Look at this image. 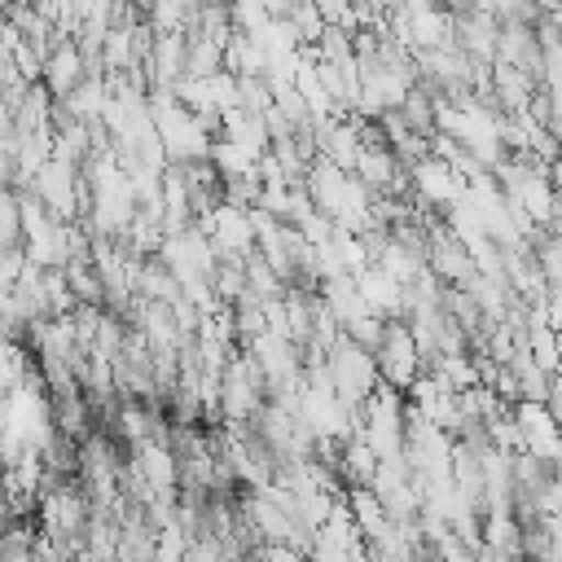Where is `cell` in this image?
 Here are the masks:
<instances>
[{
	"mask_svg": "<svg viewBox=\"0 0 562 562\" xmlns=\"http://www.w3.org/2000/svg\"><path fill=\"white\" fill-rule=\"evenodd\" d=\"M220 136L241 145V149H255V154H268L272 149V132H268V119L263 114H250V110H233L220 119Z\"/></svg>",
	"mask_w": 562,
	"mask_h": 562,
	"instance_id": "9c48e42d",
	"label": "cell"
},
{
	"mask_svg": "<svg viewBox=\"0 0 562 562\" xmlns=\"http://www.w3.org/2000/svg\"><path fill=\"white\" fill-rule=\"evenodd\" d=\"M140 479L154 487V492H180V457L167 439H149V443H136L132 457H127Z\"/></svg>",
	"mask_w": 562,
	"mask_h": 562,
	"instance_id": "52a82bcc",
	"label": "cell"
},
{
	"mask_svg": "<svg viewBox=\"0 0 562 562\" xmlns=\"http://www.w3.org/2000/svg\"><path fill=\"white\" fill-rule=\"evenodd\" d=\"M198 228L215 241V250H220V259H250L255 250H259V233H255V220H250V211H241V206H228V202H220L206 220H198Z\"/></svg>",
	"mask_w": 562,
	"mask_h": 562,
	"instance_id": "3957f363",
	"label": "cell"
},
{
	"mask_svg": "<svg viewBox=\"0 0 562 562\" xmlns=\"http://www.w3.org/2000/svg\"><path fill=\"white\" fill-rule=\"evenodd\" d=\"M373 356H378V369H382V386L408 391L422 378V347H417L408 321H386V334H382Z\"/></svg>",
	"mask_w": 562,
	"mask_h": 562,
	"instance_id": "7a4b0ae2",
	"label": "cell"
},
{
	"mask_svg": "<svg viewBox=\"0 0 562 562\" xmlns=\"http://www.w3.org/2000/svg\"><path fill=\"white\" fill-rule=\"evenodd\" d=\"M0 241H4V246H22V241H26L18 189H4V193H0Z\"/></svg>",
	"mask_w": 562,
	"mask_h": 562,
	"instance_id": "8fae6325",
	"label": "cell"
},
{
	"mask_svg": "<svg viewBox=\"0 0 562 562\" xmlns=\"http://www.w3.org/2000/svg\"><path fill=\"white\" fill-rule=\"evenodd\" d=\"M356 285H360L364 303L373 307V316H382V321H400V316L408 312V285H404L400 277H391L386 268L369 263L364 272H356Z\"/></svg>",
	"mask_w": 562,
	"mask_h": 562,
	"instance_id": "8992f818",
	"label": "cell"
},
{
	"mask_svg": "<svg viewBox=\"0 0 562 562\" xmlns=\"http://www.w3.org/2000/svg\"><path fill=\"white\" fill-rule=\"evenodd\" d=\"M83 79H88V57H83V48L75 44V35H61V40L53 44L48 61H44V79H40V83H44L57 101H66Z\"/></svg>",
	"mask_w": 562,
	"mask_h": 562,
	"instance_id": "5b68a950",
	"label": "cell"
},
{
	"mask_svg": "<svg viewBox=\"0 0 562 562\" xmlns=\"http://www.w3.org/2000/svg\"><path fill=\"white\" fill-rule=\"evenodd\" d=\"M211 162H215V171L224 176V180H250V176H259V162H263V154H255V149H241V145H233V140H215V149H211Z\"/></svg>",
	"mask_w": 562,
	"mask_h": 562,
	"instance_id": "30bf717a",
	"label": "cell"
},
{
	"mask_svg": "<svg viewBox=\"0 0 562 562\" xmlns=\"http://www.w3.org/2000/svg\"><path fill=\"white\" fill-rule=\"evenodd\" d=\"M413 171V193H417V202H426V206H452V202H461L465 198V189H470V180L452 167V162H443V158H422L417 167H408Z\"/></svg>",
	"mask_w": 562,
	"mask_h": 562,
	"instance_id": "277c9868",
	"label": "cell"
},
{
	"mask_svg": "<svg viewBox=\"0 0 562 562\" xmlns=\"http://www.w3.org/2000/svg\"><path fill=\"white\" fill-rule=\"evenodd\" d=\"M241 509H246V518H250V527L259 531L263 544H290L294 518H290L285 505H277L268 492H246V496H241Z\"/></svg>",
	"mask_w": 562,
	"mask_h": 562,
	"instance_id": "ba28073f",
	"label": "cell"
},
{
	"mask_svg": "<svg viewBox=\"0 0 562 562\" xmlns=\"http://www.w3.org/2000/svg\"><path fill=\"white\" fill-rule=\"evenodd\" d=\"M325 369H329V382H334V391L342 395V400H351V404H364L378 386H382V369H378V356L369 351V347H360L356 338H338L334 347H329V356H325Z\"/></svg>",
	"mask_w": 562,
	"mask_h": 562,
	"instance_id": "6da1fadb",
	"label": "cell"
}]
</instances>
